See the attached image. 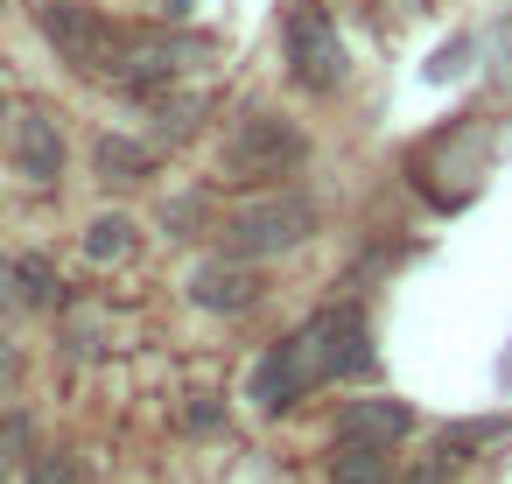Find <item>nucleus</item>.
Returning a JSON list of instances; mask_svg holds the SVG:
<instances>
[{"instance_id":"nucleus-1","label":"nucleus","mask_w":512,"mask_h":484,"mask_svg":"<svg viewBox=\"0 0 512 484\" xmlns=\"http://www.w3.org/2000/svg\"><path fill=\"white\" fill-rule=\"evenodd\" d=\"M365 372H372V344H365L358 309H323V316H309L288 344H274L253 365V400L267 414H281L302 393H316L323 379H365Z\"/></svg>"},{"instance_id":"nucleus-2","label":"nucleus","mask_w":512,"mask_h":484,"mask_svg":"<svg viewBox=\"0 0 512 484\" xmlns=\"http://www.w3.org/2000/svg\"><path fill=\"white\" fill-rule=\"evenodd\" d=\"M302 155H309V141H302L288 120L253 113V120H239V127L225 134V148H218V176L239 183V190H253V183H281L288 169H302Z\"/></svg>"},{"instance_id":"nucleus-3","label":"nucleus","mask_w":512,"mask_h":484,"mask_svg":"<svg viewBox=\"0 0 512 484\" xmlns=\"http://www.w3.org/2000/svg\"><path fill=\"white\" fill-rule=\"evenodd\" d=\"M218 232H225V253H232V260L288 253V246H302V239L316 232V204H309L302 190H267V197L239 204Z\"/></svg>"},{"instance_id":"nucleus-4","label":"nucleus","mask_w":512,"mask_h":484,"mask_svg":"<svg viewBox=\"0 0 512 484\" xmlns=\"http://www.w3.org/2000/svg\"><path fill=\"white\" fill-rule=\"evenodd\" d=\"M43 36L57 43V57H64L78 78H106V71H113L120 29H113L106 15H92L85 0H43Z\"/></svg>"},{"instance_id":"nucleus-5","label":"nucleus","mask_w":512,"mask_h":484,"mask_svg":"<svg viewBox=\"0 0 512 484\" xmlns=\"http://www.w3.org/2000/svg\"><path fill=\"white\" fill-rule=\"evenodd\" d=\"M190 57H204V43L197 36H162V29H120V50H113V71H106V85H120V92H155V85H169Z\"/></svg>"},{"instance_id":"nucleus-6","label":"nucleus","mask_w":512,"mask_h":484,"mask_svg":"<svg viewBox=\"0 0 512 484\" xmlns=\"http://www.w3.org/2000/svg\"><path fill=\"white\" fill-rule=\"evenodd\" d=\"M288 71H295L302 92H337L344 85V36L316 0H302L288 15Z\"/></svg>"},{"instance_id":"nucleus-7","label":"nucleus","mask_w":512,"mask_h":484,"mask_svg":"<svg viewBox=\"0 0 512 484\" xmlns=\"http://www.w3.org/2000/svg\"><path fill=\"white\" fill-rule=\"evenodd\" d=\"M190 302L211 309V316H246V309L260 302V274H253V260H232V253L204 260V267L190 274Z\"/></svg>"},{"instance_id":"nucleus-8","label":"nucleus","mask_w":512,"mask_h":484,"mask_svg":"<svg viewBox=\"0 0 512 484\" xmlns=\"http://www.w3.org/2000/svg\"><path fill=\"white\" fill-rule=\"evenodd\" d=\"M15 169H22L29 183H57V176H64L57 120H43V113H22V120H15Z\"/></svg>"},{"instance_id":"nucleus-9","label":"nucleus","mask_w":512,"mask_h":484,"mask_svg":"<svg viewBox=\"0 0 512 484\" xmlns=\"http://www.w3.org/2000/svg\"><path fill=\"white\" fill-rule=\"evenodd\" d=\"M407 428H414L407 400H351L337 414V442H400Z\"/></svg>"},{"instance_id":"nucleus-10","label":"nucleus","mask_w":512,"mask_h":484,"mask_svg":"<svg viewBox=\"0 0 512 484\" xmlns=\"http://www.w3.org/2000/svg\"><path fill=\"white\" fill-rule=\"evenodd\" d=\"M330 484H393V442H337Z\"/></svg>"},{"instance_id":"nucleus-11","label":"nucleus","mask_w":512,"mask_h":484,"mask_svg":"<svg viewBox=\"0 0 512 484\" xmlns=\"http://www.w3.org/2000/svg\"><path fill=\"white\" fill-rule=\"evenodd\" d=\"M148 162H155V155H148L141 141H113V134L99 141V176H113V183H134V176H148Z\"/></svg>"},{"instance_id":"nucleus-12","label":"nucleus","mask_w":512,"mask_h":484,"mask_svg":"<svg viewBox=\"0 0 512 484\" xmlns=\"http://www.w3.org/2000/svg\"><path fill=\"white\" fill-rule=\"evenodd\" d=\"M85 253H92V260H127V253H134V218H92Z\"/></svg>"},{"instance_id":"nucleus-13","label":"nucleus","mask_w":512,"mask_h":484,"mask_svg":"<svg viewBox=\"0 0 512 484\" xmlns=\"http://www.w3.org/2000/svg\"><path fill=\"white\" fill-rule=\"evenodd\" d=\"M15 281H22L29 302H57V274H50V260H15Z\"/></svg>"},{"instance_id":"nucleus-14","label":"nucleus","mask_w":512,"mask_h":484,"mask_svg":"<svg viewBox=\"0 0 512 484\" xmlns=\"http://www.w3.org/2000/svg\"><path fill=\"white\" fill-rule=\"evenodd\" d=\"M400 484H449V456H435V463H414Z\"/></svg>"},{"instance_id":"nucleus-15","label":"nucleus","mask_w":512,"mask_h":484,"mask_svg":"<svg viewBox=\"0 0 512 484\" xmlns=\"http://www.w3.org/2000/svg\"><path fill=\"white\" fill-rule=\"evenodd\" d=\"M36 484H71V463H43V470H36Z\"/></svg>"}]
</instances>
